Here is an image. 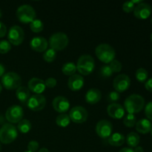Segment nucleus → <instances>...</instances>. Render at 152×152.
Masks as SVG:
<instances>
[{
  "instance_id": "nucleus-1",
  "label": "nucleus",
  "mask_w": 152,
  "mask_h": 152,
  "mask_svg": "<svg viewBox=\"0 0 152 152\" xmlns=\"http://www.w3.org/2000/svg\"><path fill=\"white\" fill-rule=\"evenodd\" d=\"M145 106V99L141 95L134 94L126 99L124 108L129 114H134L140 112Z\"/></svg>"
},
{
  "instance_id": "nucleus-2",
  "label": "nucleus",
  "mask_w": 152,
  "mask_h": 152,
  "mask_svg": "<svg viewBox=\"0 0 152 152\" xmlns=\"http://www.w3.org/2000/svg\"><path fill=\"white\" fill-rule=\"evenodd\" d=\"M95 53L96 57L103 63L109 64L115 59V50L112 46L108 44H100L96 46Z\"/></svg>"
},
{
  "instance_id": "nucleus-3",
  "label": "nucleus",
  "mask_w": 152,
  "mask_h": 152,
  "mask_svg": "<svg viewBox=\"0 0 152 152\" xmlns=\"http://www.w3.org/2000/svg\"><path fill=\"white\" fill-rule=\"evenodd\" d=\"M94 59L88 54L82 55L78 59L77 63V71L83 76L89 75L94 70Z\"/></svg>"
},
{
  "instance_id": "nucleus-4",
  "label": "nucleus",
  "mask_w": 152,
  "mask_h": 152,
  "mask_svg": "<svg viewBox=\"0 0 152 152\" xmlns=\"http://www.w3.org/2000/svg\"><path fill=\"white\" fill-rule=\"evenodd\" d=\"M16 16L22 23H31L36 19V11L30 4H22L18 7L16 10Z\"/></svg>"
},
{
  "instance_id": "nucleus-5",
  "label": "nucleus",
  "mask_w": 152,
  "mask_h": 152,
  "mask_svg": "<svg viewBox=\"0 0 152 152\" xmlns=\"http://www.w3.org/2000/svg\"><path fill=\"white\" fill-rule=\"evenodd\" d=\"M18 132L16 128L10 123L3 125L0 129V142L10 144L17 138Z\"/></svg>"
},
{
  "instance_id": "nucleus-6",
  "label": "nucleus",
  "mask_w": 152,
  "mask_h": 152,
  "mask_svg": "<svg viewBox=\"0 0 152 152\" xmlns=\"http://www.w3.org/2000/svg\"><path fill=\"white\" fill-rule=\"evenodd\" d=\"M1 85L7 90H13L20 87L22 84V78L15 72L5 73L1 77Z\"/></svg>"
},
{
  "instance_id": "nucleus-7",
  "label": "nucleus",
  "mask_w": 152,
  "mask_h": 152,
  "mask_svg": "<svg viewBox=\"0 0 152 152\" xmlns=\"http://www.w3.org/2000/svg\"><path fill=\"white\" fill-rule=\"evenodd\" d=\"M68 36L62 32H57L52 34L49 39V45L51 49L54 50H62L68 46Z\"/></svg>"
},
{
  "instance_id": "nucleus-8",
  "label": "nucleus",
  "mask_w": 152,
  "mask_h": 152,
  "mask_svg": "<svg viewBox=\"0 0 152 152\" xmlns=\"http://www.w3.org/2000/svg\"><path fill=\"white\" fill-rule=\"evenodd\" d=\"M24 38H25V33L21 27L14 25L9 29L7 39L10 44L13 45H19L23 42Z\"/></svg>"
},
{
  "instance_id": "nucleus-9",
  "label": "nucleus",
  "mask_w": 152,
  "mask_h": 152,
  "mask_svg": "<svg viewBox=\"0 0 152 152\" xmlns=\"http://www.w3.org/2000/svg\"><path fill=\"white\" fill-rule=\"evenodd\" d=\"M24 116L23 108L20 105H14L9 107L5 113V118L9 123H19L22 120Z\"/></svg>"
},
{
  "instance_id": "nucleus-10",
  "label": "nucleus",
  "mask_w": 152,
  "mask_h": 152,
  "mask_svg": "<svg viewBox=\"0 0 152 152\" xmlns=\"http://www.w3.org/2000/svg\"><path fill=\"white\" fill-rule=\"evenodd\" d=\"M70 120L75 123H83L87 120L88 113L83 107L77 105L71 109L69 113Z\"/></svg>"
},
{
  "instance_id": "nucleus-11",
  "label": "nucleus",
  "mask_w": 152,
  "mask_h": 152,
  "mask_svg": "<svg viewBox=\"0 0 152 152\" xmlns=\"http://www.w3.org/2000/svg\"><path fill=\"white\" fill-rule=\"evenodd\" d=\"M112 123L107 120H99L96 126V132L102 139H108L112 134Z\"/></svg>"
},
{
  "instance_id": "nucleus-12",
  "label": "nucleus",
  "mask_w": 152,
  "mask_h": 152,
  "mask_svg": "<svg viewBox=\"0 0 152 152\" xmlns=\"http://www.w3.org/2000/svg\"><path fill=\"white\" fill-rule=\"evenodd\" d=\"M27 105L33 111H41L45 107L46 99L42 94H34L29 98Z\"/></svg>"
},
{
  "instance_id": "nucleus-13",
  "label": "nucleus",
  "mask_w": 152,
  "mask_h": 152,
  "mask_svg": "<svg viewBox=\"0 0 152 152\" xmlns=\"http://www.w3.org/2000/svg\"><path fill=\"white\" fill-rule=\"evenodd\" d=\"M130 86L131 79L126 74H120L115 77L113 82V86L118 93H123L127 91Z\"/></svg>"
},
{
  "instance_id": "nucleus-14",
  "label": "nucleus",
  "mask_w": 152,
  "mask_h": 152,
  "mask_svg": "<svg viewBox=\"0 0 152 152\" xmlns=\"http://www.w3.org/2000/svg\"><path fill=\"white\" fill-rule=\"evenodd\" d=\"M151 6L149 4L142 2L135 6L134 15L139 19H146L151 14Z\"/></svg>"
},
{
  "instance_id": "nucleus-15",
  "label": "nucleus",
  "mask_w": 152,
  "mask_h": 152,
  "mask_svg": "<svg viewBox=\"0 0 152 152\" xmlns=\"http://www.w3.org/2000/svg\"><path fill=\"white\" fill-rule=\"evenodd\" d=\"M53 108L58 113L64 114L68 111L70 108V102L66 97L62 96H58L53 99L52 102Z\"/></svg>"
},
{
  "instance_id": "nucleus-16",
  "label": "nucleus",
  "mask_w": 152,
  "mask_h": 152,
  "mask_svg": "<svg viewBox=\"0 0 152 152\" xmlns=\"http://www.w3.org/2000/svg\"><path fill=\"white\" fill-rule=\"evenodd\" d=\"M28 86L29 91H32L35 94H41L42 92L45 91L46 88L45 81L37 77L31 79L28 82Z\"/></svg>"
},
{
  "instance_id": "nucleus-17",
  "label": "nucleus",
  "mask_w": 152,
  "mask_h": 152,
  "mask_svg": "<svg viewBox=\"0 0 152 152\" xmlns=\"http://www.w3.org/2000/svg\"><path fill=\"white\" fill-rule=\"evenodd\" d=\"M107 112L109 117L116 120H120L125 115V108L119 103H111L107 108Z\"/></svg>"
},
{
  "instance_id": "nucleus-18",
  "label": "nucleus",
  "mask_w": 152,
  "mask_h": 152,
  "mask_svg": "<svg viewBox=\"0 0 152 152\" xmlns=\"http://www.w3.org/2000/svg\"><path fill=\"white\" fill-rule=\"evenodd\" d=\"M48 42L45 39L42 37H36L33 38L30 42V46L31 49L34 51L37 52H45L48 49Z\"/></svg>"
},
{
  "instance_id": "nucleus-19",
  "label": "nucleus",
  "mask_w": 152,
  "mask_h": 152,
  "mask_svg": "<svg viewBox=\"0 0 152 152\" xmlns=\"http://www.w3.org/2000/svg\"><path fill=\"white\" fill-rule=\"evenodd\" d=\"M84 86V78L80 74H74L68 80V86L73 91H80Z\"/></svg>"
},
{
  "instance_id": "nucleus-20",
  "label": "nucleus",
  "mask_w": 152,
  "mask_h": 152,
  "mask_svg": "<svg viewBox=\"0 0 152 152\" xmlns=\"http://www.w3.org/2000/svg\"><path fill=\"white\" fill-rule=\"evenodd\" d=\"M102 93L97 88H90L86 94V101L89 104H96L100 101Z\"/></svg>"
},
{
  "instance_id": "nucleus-21",
  "label": "nucleus",
  "mask_w": 152,
  "mask_h": 152,
  "mask_svg": "<svg viewBox=\"0 0 152 152\" xmlns=\"http://www.w3.org/2000/svg\"><path fill=\"white\" fill-rule=\"evenodd\" d=\"M135 128H136V131H137L139 133L145 134L151 132L152 129V123L148 119H141L139 121L137 122Z\"/></svg>"
},
{
  "instance_id": "nucleus-22",
  "label": "nucleus",
  "mask_w": 152,
  "mask_h": 152,
  "mask_svg": "<svg viewBox=\"0 0 152 152\" xmlns=\"http://www.w3.org/2000/svg\"><path fill=\"white\" fill-rule=\"evenodd\" d=\"M16 96L21 103L25 104L31 97V94L28 88L25 86H20L16 89Z\"/></svg>"
},
{
  "instance_id": "nucleus-23",
  "label": "nucleus",
  "mask_w": 152,
  "mask_h": 152,
  "mask_svg": "<svg viewBox=\"0 0 152 152\" xmlns=\"http://www.w3.org/2000/svg\"><path fill=\"white\" fill-rule=\"evenodd\" d=\"M126 137L121 133H114L111 134L108 139V142L112 146H121L124 144Z\"/></svg>"
},
{
  "instance_id": "nucleus-24",
  "label": "nucleus",
  "mask_w": 152,
  "mask_h": 152,
  "mask_svg": "<svg viewBox=\"0 0 152 152\" xmlns=\"http://www.w3.org/2000/svg\"><path fill=\"white\" fill-rule=\"evenodd\" d=\"M140 141V137L136 132H130L126 137V142L130 148H135L138 146Z\"/></svg>"
},
{
  "instance_id": "nucleus-25",
  "label": "nucleus",
  "mask_w": 152,
  "mask_h": 152,
  "mask_svg": "<svg viewBox=\"0 0 152 152\" xmlns=\"http://www.w3.org/2000/svg\"><path fill=\"white\" fill-rule=\"evenodd\" d=\"M70 120L69 115L65 113L64 114H60L58 115L56 118V123L58 126L62 128H65L70 124Z\"/></svg>"
},
{
  "instance_id": "nucleus-26",
  "label": "nucleus",
  "mask_w": 152,
  "mask_h": 152,
  "mask_svg": "<svg viewBox=\"0 0 152 152\" xmlns=\"http://www.w3.org/2000/svg\"><path fill=\"white\" fill-rule=\"evenodd\" d=\"M62 71L65 75L71 77V76L75 74L76 71H77V65L74 62H67L62 66Z\"/></svg>"
},
{
  "instance_id": "nucleus-27",
  "label": "nucleus",
  "mask_w": 152,
  "mask_h": 152,
  "mask_svg": "<svg viewBox=\"0 0 152 152\" xmlns=\"http://www.w3.org/2000/svg\"><path fill=\"white\" fill-rule=\"evenodd\" d=\"M17 129L21 133L27 134L31 131V123L29 120L22 119L19 123H18Z\"/></svg>"
},
{
  "instance_id": "nucleus-28",
  "label": "nucleus",
  "mask_w": 152,
  "mask_h": 152,
  "mask_svg": "<svg viewBox=\"0 0 152 152\" xmlns=\"http://www.w3.org/2000/svg\"><path fill=\"white\" fill-rule=\"evenodd\" d=\"M30 28L34 33H40L44 28V24L40 19H35L31 23H30Z\"/></svg>"
},
{
  "instance_id": "nucleus-29",
  "label": "nucleus",
  "mask_w": 152,
  "mask_h": 152,
  "mask_svg": "<svg viewBox=\"0 0 152 152\" xmlns=\"http://www.w3.org/2000/svg\"><path fill=\"white\" fill-rule=\"evenodd\" d=\"M135 77H136L137 80L138 82H140V83H145L148 77V71L145 68H139V69L137 70L136 73H135Z\"/></svg>"
},
{
  "instance_id": "nucleus-30",
  "label": "nucleus",
  "mask_w": 152,
  "mask_h": 152,
  "mask_svg": "<svg viewBox=\"0 0 152 152\" xmlns=\"http://www.w3.org/2000/svg\"><path fill=\"white\" fill-rule=\"evenodd\" d=\"M56 57V51L53 49L48 48L43 53V59L47 62H52Z\"/></svg>"
},
{
  "instance_id": "nucleus-31",
  "label": "nucleus",
  "mask_w": 152,
  "mask_h": 152,
  "mask_svg": "<svg viewBox=\"0 0 152 152\" xmlns=\"http://www.w3.org/2000/svg\"><path fill=\"white\" fill-rule=\"evenodd\" d=\"M137 123V118L134 114H128L123 119V124L128 128H132L135 126Z\"/></svg>"
},
{
  "instance_id": "nucleus-32",
  "label": "nucleus",
  "mask_w": 152,
  "mask_h": 152,
  "mask_svg": "<svg viewBox=\"0 0 152 152\" xmlns=\"http://www.w3.org/2000/svg\"><path fill=\"white\" fill-rule=\"evenodd\" d=\"M11 49V44L7 40H1L0 41V53L4 54L8 53Z\"/></svg>"
},
{
  "instance_id": "nucleus-33",
  "label": "nucleus",
  "mask_w": 152,
  "mask_h": 152,
  "mask_svg": "<svg viewBox=\"0 0 152 152\" xmlns=\"http://www.w3.org/2000/svg\"><path fill=\"white\" fill-rule=\"evenodd\" d=\"M109 67L111 68V71H112L113 74L114 73H119L121 71L123 66H122V64L120 61H118L117 59H114L112 62H111L109 63Z\"/></svg>"
},
{
  "instance_id": "nucleus-34",
  "label": "nucleus",
  "mask_w": 152,
  "mask_h": 152,
  "mask_svg": "<svg viewBox=\"0 0 152 152\" xmlns=\"http://www.w3.org/2000/svg\"><path fill=\"white\" fill-rule=\"evenodd\" d=\"M100 75L102 76L103 78H109L110 77H111L113 74L112 71H111V68L109 67V65H102L100 69Z\"/></svg>"
},
{
  "instance_id": "nucleus-35",
  "label": "nucleus",
  "mask_w": 152,
  "mask_h": 152,
  "mask_svg": "<svg viewBox=\"0 0 152 152\" xmlns=\"http://www.w3.org/2000/svg\"><path fill=\"white\" fill-rule=\"evenodd\" d=\"M120 99V93L117 91H111L108 94V102H111V103H116L117 101H118Z\"/></svg>"
},
{
  "instance_id": "nucleus-36",
  "label": "nucleus",
  "mask_w": 152,
  "mask_h": 152,
  "mask_svg": "<svg viewBox=\"0 0 152 152\" xmlns=\"http://www.w3.org/2000/svg\"><path fill=\"white\" fill-rule=\"evenodd\" d=\"M135 6L136 5H135L132 1H126V2L123 4V11L126 12V13H131V12L134 11Z\"/></svg>"
},
{
  "instance_id": "nucleus-37",
  "label": "nucleus",
  "mask_w": 152,
  "mask_h": 152,
  "mask_svg": "<svg viewBox=\"0 0 152 152\" xmlns=\"http://www.w3.org/2000/svg\"><path fill=\"white\" fill-rule=\"evenodd\" d=\"M145 114L148 120L152 122V101L148 102L145 107Z\"/></svg>"
},
{
  "instance_id": "nucleus-38",
  "label": "nucleus",
  "mask_w": 152,
  "mask_h": 152,
  "mask_svg": "<svg viewBox=\"0 0 152 152\" xmlns=\"http://www.w3.org/2000/svg\"><path fill=\"white\" fill-rule=\"evenodd\" d=\"M39 143L37 141L31 140V141H30L29 143H28V151H30L35 152L39 149Z\"/></svg>"
},
{
  "instance_id": "nucleus-39",
  "label": "nucleus",
  "mask_w": 152,
  "mask_h": 152,
  "mask_svg": "<svg viewBox=\"0 0 152 152\" xmlns=\"http://www.w3.org/2000/svg\"><path fill=\"white\" fill-rule=\"evenodd\" d=\"M56 83H57V81L55 78H53V77H49L47 80L45 81V86L48 88H53L55 86H56Z\"/></svg>"
},
{
  "instance_id": "nucleus-40",
  "label": "nucleus",
  "mask_w": 152,
  "mask_h": 152,
  "mask_svg": "<svg viewBox=\"0 0 152 152\" xmlns=\"http://www.w3.org/2000/svg\"><path fill=\"white\" fill-rule=\"evenodd\" d=\"M7 34V28L3 22H0V38H2Z\"/></svg>"
},
{
  "instance_id": "nucleus-41",
  "label": "nucleus",
  "mask_w": 152,
  "mask_h": 152,
  "mask_svg": "<svg viewBox=\"0 0 152 152\" xmlns=\"http://www.w3.org/2000/svg\"><path fill=\"white\" fill-rule=\"evenodd\" d=\"M145 88L148 91H150L152 93V77L145 82Z\"/></svg>"
},
{
  "instance_id": "nucleus-42",
  "label": "nucleus",
  "mask_w": 152,
  "mask_h": 152,
  "mask_svg": "<svg viewBox=\"0 0 152 152\" xmlns=\"http://www.w3.org/2000/svg\"><path fill=\"white\" fill-rule=\"evenodd\" d=\"M4 72H5V68H4V66L2 64L0 63V77H1L4 75Z\"/></svg>"
},
{
  "instance_id": "nucleus-43",
  "label": "nucleus",
  "mask_w": 152,
  "mask_h": 152,
  "mask_svg": "<svg viewBox=\"0 0 152 152\" xmlns=\"http://www.w3.org/2000/svg\"><path fill=\"white\" fill-rule=\"evenodd\" d=\"M119 152H134V149H132V148H127V147H126V148H122Z\"/></svg>"
},
{
  "instance_id": "nucleus-44",
  "label": "nucleus",
  "mask_w": 152,
  "mask_h": 152,
  "mask_svg": "<svg viewBox=\"0 0 152 152\" xmlns=\"http://www.w3.org/2000/svg\"><path fill=\"white\" fill-rule=\"evenodd\" d=\"M134 151V152H143L144 150H143V148H142V147L137 146V147H135V148Z\"/></svg>"
},
{
  "instance_id": "nucleus-45",
  "label": "nucleus",
  "mask_w": 152,
  "mask_h": 152,
  "mask_svg": "<svg viewBox=\"0 0 152 152\" xmlns=\"http://www.w3.org/2000/svg\"><path fill=\"white\" fill-rule=\"evenodd\" d=\"M132 1L134 4H140V3L143 2V1H142V0H133V1Z\"/></svg>"
},
{
  "instance_id": "nucleus-46",
  "label": "nucleus",
  "mask_w": 152,
  "mask_h": 152,
  "mask_svg": "<svg viewBox=\"0 0 152 152\" xmlns=\"http://www.w3.org/2000/svg\"><path fill=\"white\" fill-rule=\"evenodd\" d=\"M38 152H50V151H49L48 149H47V148H40V150H39Z\"/></svg>"
},
{
  "instance_id": "nucleus-47",
  "label": "nucleus",
  "mask_w": 152,
  "mask_h": 152,
  "mask_svg": "<svg viewBox=\"0 0 152 152\" xmlns=\"http://www.w3.org/2000/svg\"><path fill=\"white\" fill-rule=\"evenodd\" d=\"M1 91H2V86H1V84L0 83V93L1 92Z\"/></svg>"
},
{
  "instance_id": "nucleus-48",
  "label": "nucleus",
  "mask_w": 152,
  "mask_h": 152,
  "mask_svg": "<svg viewBox=\"0 0 152 152\" xmlns=\"http://www.w3.org/2000/svg\"><path fill=\"white\" fill-rule=\"evenodd\" d=\"M1 16H2V13H1V10H0V18L1 17Z\"/></svg>"
},
{
  "instance_id": "nucleus-49",
  "label": "nucleus",
  "mask_w": 152,
  "mask_h": 152,
  "mask_svg": "<svg viewBox=\"0 0 152 152\" xmlns=\"http://www.w3.org/2000/svg\"><path fill=\"white\" fill-rule=\"evenodd\" d=\"M150 39H151V42H152V34H151V37H150Z\"/></svg>"
},
{
  "instance_id": "nucleus-50",
  "label": "nucleus",
  "mask_w": 152,
  "mask_h": 152,
  "mask_svg": "<svg viewBox=\"0 0 152 152\" xmlns=\"http://www.w3.org/2000/svg\"><path fill=\"white\" fill-rule=\"evenodd\" d=\"M1 143H0V151H1Z\"/></svg>"
},
{
  "instance_id": "nucleus-51",
  "label": "nucleus",
  "mask_w": 152,
  "mask_h": 152,
  "mask_svg": "<svg viewBox=\"0 0 152 152\" xmlns=\"http://www.w3.org/2000/svg\"><path fill=\"white\" fill-rule=\"evenodd\" d=\"M25 152H32V151H25Z\"/></svg>"
},
{
  "instance_id": "nucleus-52",
  "label": "nucleus",
  "mask_w": 152,
  "mask_h": 152,
  "mask_svg": "<svg viewBox=\"0 0 152 152\" xmlns=\"http://www.w3.org/2000/svg\"><path fill=\"white\" fill-rule=\"evenodd\" d=\"M151 23H152V17H151Z\"/></svg>"
},
{
  "instance_id": "nucleus-53",
  "label": "nucleus",
  "mask_w": 152,
  "mask_h": 152,
  "mask_svg": "<svg viewBox=\"0 0 152 152\" xmlns=\"http://www.w3.org/2000/svg\"><path fill=\"white\" fill-rule=\"evenodd\" d=\"M151 135H152V129H151Z\"/></svg>"
},
{
  "instance_id": "nucleus-54",
  "label": "nucleus",
  "mask_w": 152,
  "mask_h": 152,
  "mask_svg": "<svg viewBox=\"0 0 152 152\" xmlns=\"http://www.w3.org/2000/svg\"><path fill=\"white\" fill-rule=\"evenodd\" d=\"M151 54H152V50H151Z\"/></svg>"
}]
</instances>
